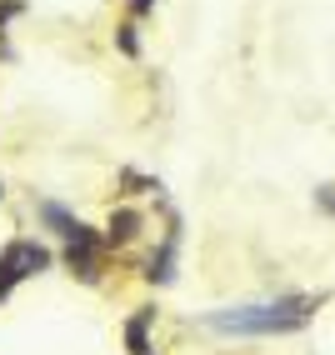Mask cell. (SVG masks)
<instances>
[{"instance_id":"obj_5","label":"cell","mask_w":335,"mask_h":355,"mask_svg":"<svg viewBox=\"0 0 335 355\" xmlns=\"http://www.w3.org/2000/svg\"><path fill=\"white\" fill-rule=\"evenodd\" d=\"M140 230H146V216H140L135 205H121V210H110V220H105V245H130Z\"/></svg>"},{"instance_id":"obj_3","label":"cell","mask_w":335,"mask_h":355,"mask_svg":"<svg viewBox=\"0 0 335 355\" xmlns=\"http://www.w3.org/2000/svg\"><path fill=\"white\" fill-rule=\"evenodd\" d=\"M175 260H180V220H171L160 250H151V260H146V280H151V286H171V280H175Z\"/></svg>"},{"instance_id":"obj_8","label":"cell","mask_w":335,"mask_h":355,"mask_svg":"<svg viewBox=\"0 0 335 355\" xmlns=\"http://www.w3.org/2000/svg\"><path fill=\"white\" fill-rule=\"evenodd\" d=\"M316 200L330 210V216H335V185H325V191H316Z\"/></svg>"},{"instance_id":"obj_2","label":"cell","mask_w":335,"mask_h":355,"mask_svg":"<svg viewBox=\"0 0 335 355\" xmlns=\"http://www.w3.org/2000/svg\"><path fill=\"white\" fill-rule=\"evenodd\" d=\"M51 250L35 245V241H10L6 250H0V300H6L26 275H40V270H51Z\"/></svg>"},{"instance_id":"obj_10","label":"cell","mask_w":335,"mask_h":355,"mask_svg":"<svg viewBox=\"0 0 335 355\" xmlns=\"http://www.w3.org/2000/svg\"><path fill=\"white\" fill-rule=\"evenodd\" d=\"M130 10H135V15H146V10H155V0H130Z\"/></svg>"},{"instance_id":"obj_4","label":"cell","mask_w":335,"mask_h":355,"mask_svg":"<svg viewBox=\"0 0 335 355\" xmlns=\"http://www.w3.org/2000/svg\"><path fill=\"white\" fill-rule=\"evenodd\" d=\"M35 220L45 225V230H51V235H60V241L70 245V241H76V235H80V216H76V210H70V205H60V200H35Z\"/></svg>"},{"instance_id":"obj_11","label":"cell","mask_w":335,"mask_h":355,"mask_svg":"<svg viewBox=\"0 0 335 355\" xmlns=\"http://www.w3.org/2000/svg\"><path fill=\"white\" fill-rule=\"evenodd\" d=\"M0 200H6V185H0Z\"/></svg>"},{"instance_id":"obj_9","label":"cell","mask_w":335,"mask_h":355,"mask_svg":"<svg viewBox=\"0 0 335 355\" xmlns=\"http://www.w3.org/2000/svg\"><path fill=\"white\" fill-rule=\"evenodd\" d=\"M10 15H20V0H6V6H0V26H6Z\"/></svg>"},{"instance_id":"obj_7","label":"cell","mask_w":335,"mask_h":355,"mask_svg":"<svg viewBox=\"0 0 335 355\" xmlns=\"http://www.w3.org/2000/svg\"><path fill=\"white\" fill-rule=\"evenodd\" d=\"M115 40H121V51H126V55H135V51H140V35H135V26H121V31H115Z\"/></svg>"},{"instance_id":"obj_1","label":"cell","mask_w":335,"mask_h":355,"mask_svg":"<svg viewBox=\"0 0 335 355\" xmlns=\"http://www.w3.org/2000/svg\"><path fill=\"white\" fill-rule=\"evenodd\" d=\"M320 311V295H270V300H246V305H221L205 311L200 325L215 336H295L310 325V315Z\"/></svg>"},{"instance_id":"obj_6","label":"cell","mask_w":335,"mask_h":355,"mask_svg":"<svg viewBox=\"0 0 335 355\" xmlns=\"http://www.w3.org/2000/svg\"><path fill=\"white\" fill-rule=\"evenodd\" d=\"M151 320H155V311H140V315L126 320V345H130V355H155V345H151Z\"/></svg>"}]
</instances>
